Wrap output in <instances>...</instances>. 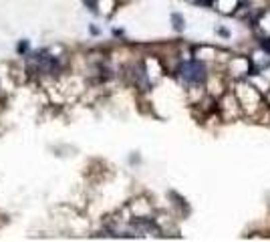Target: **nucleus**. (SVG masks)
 Returning <instances> with one entry per match:
<instances>
[{
  "label": "nucleus",
  "instance_id": "obj_1",
  "mask_svg": "<svg viewBox=\"0 0 270 242\" xmlns=\"http://www.w3.org/2000/svg\"><path fill=\"white\" fill-rule=\"evenodd\" d=\"M180 75L186 83H204L206 81V67L198 61H190V63H184L182 69H180Z\"/></svg>",
  "mask_w": 270,
  "mask_h": 242
}]
</instances>
